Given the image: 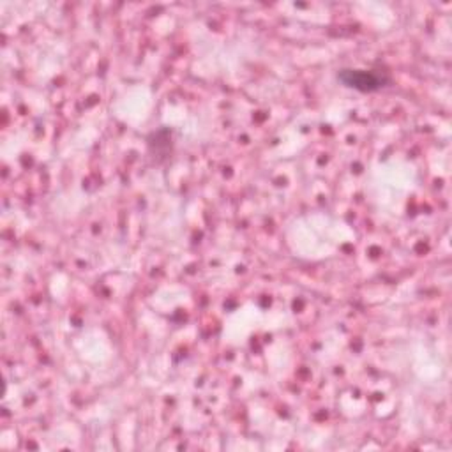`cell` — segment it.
<instances>
[{"label": "cell", "instance_id": "6da1fadb", "mask_svg": "<svg viewBox=\"0 0 452 452\" xmlns=\"http://www.w3.org/2000/svg\"><path fill=\"white\" fill-rule=\"evenodd\" d=\"M341 80L350 87L360 88V90H375L383 83L382 78L373 73H364V71H345L341 73Z\"/></svg>", "mask_w": 452, "mask_h": 452}]
</instances>
